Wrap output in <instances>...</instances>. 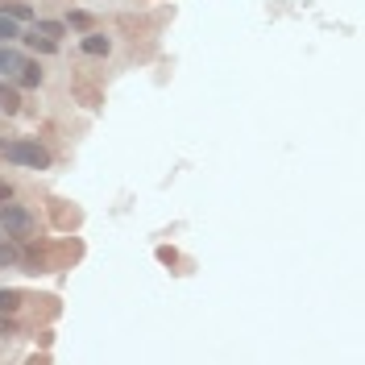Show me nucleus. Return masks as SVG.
<instances>
[{"label": "nucleus", "instance_id": "1", "mask_svg": "<svg viewBox=\"0 0 365 365\" xmlns=\"http://www.w3.org/2000/svg\"><path fill=\"white\" fill-rule=\"evenodd\" d=\"M0 154H4V162H17V166H29V170H46L50 166V154L37 145V141H4L0 145Z\"/></svg>", "mask_w": 365, "mask_h": 365}, {"label": "nucleus", "instance_id": "6", "mask_svg": "<svg viewBox=\"0 0 365 365\" xmlns=\"http://www.w3.org/2000/svg\"><path fill=\"white\" fill-rule=\"evenodd\" d=\"M17 108H21V96H17V87H8V83L0 79V112H8V116H12Z\"/></svg>", "mask_w": 365, "mask_h": 365}, {"label": "nucleus", "instance_id": "13", "mask_svg": "<svg viewBox=\"0 0 365 365\" xmlns=\"http://www.w3.org/2000/svg\"><path fill=\"white\" fill-rule=\"evenodd\" d=\"M12 262H17V249H12V245H0V270L12 266Z\"/></svg>", "mask_w": 365, "mask_h": 365}, {"label": "nucleus", "instance_id": "5", "mask_svg": "<svg viewBox=\"0 0 365 365\" xmlns=\"http://www.w3.org/2000/svg\"><path fill=\"white\" fill-rule=\"evenodd\" d=\"M0 12H4V17H12V21H29V17H33V8H29V4H21V0H0Z\"/></svg>", "mask_w": 365, "mask_h": 365}, {"label": "nucleus", "instance_id": "3", "mask_svg": "<svg viewBox=\"0 0 365 365\" xmlns=\"http://www.w3.org/2000/svg\"><path fill=\"white\" fill-rule=\"evenodd\" d=\"M108 50H112V37H104V33H96V29L83 37V54H91V58H104Z\"/></svg>", "mask_w": 365, "mask_h": 365}, {"label": "nucleus", "instance_id": "14", "mask_svg": "<svg viewBox=\"0 0 365 365\" xmlns=\"http://www.w3.org/2000/svg\"><path fill=\"white\" fill-rule=\"evenodd\" d=\"M4 199H12V187H8V183H0V204H4Z\"/></svg>", "mask_w": 365, "mask_h": 365}, {"label": "nucleus", "instance_id": "11", "mask_svg": "<svg viewBox=\"0 0 365 365\" xmlns=\"http://www.w3.org/2000/svg\"><path fill=\"white\" fill-rule=\"evenodd\" d=\"M17 308H21V295H17V291H0V316H4V312L12 316Z\"/></svg>", "mask_w": 365, "mask_h": 365}, {"label": "nucleus", "instance_id": "4", "mask_svg": "<svg viewBox=\"0 0 365 365\" xmlns=\"http://www.w3.org/2000/svg\"><path fill=\"white\" fill-rule=\"evenodd\" d=\"M25 62V54H17L12 46H0V75H17Z\"/></svg>", "mask_w": 365, "mask_h": 365}, {"label": "nucleus", "instance_id": "10", "mask_svg": "<svg viewBox=\"0 0 365 365\" xmlns=\"http://www.w3.org/2000/svg\"><path fill=\"white\" fill-rule=\"evenodd\" d=\"M33 29H37V33H42V37H54V42H58V37H62V33H66V25H58V21H37V25H33Z\"/></svg>", "mask_w": 365, "mask_h": 365}, {"label": "nucleus", "instance_id": "2", "mask_svg": "<svg viewBox=\"0 0 365 365\" xmlns=\"http://www.w3.org/2000/svg\"><path fill=\"white\" fill-rule=\"evenodd\" d=\"M0 229L8 233V237H29L33 233V216L21 208V204H0Z\"/></svg>", "mask_w": 365, "mask_h": 365}, {"label": "nucleus", "instance_id": "9", "mask_svg": "<svg viewBox=\"0 0 365 365\" xmlns=\"http://www.w3.org/2000/svg\"><path fill=\"white\" fill-rule=\"evenodd\" d=\"M25 42H29V46H33V50H42V54H54V50H58V42H54V37H42V33H37V29H33V33H29V37H25Z\"/></svg>", "mask_w": 365, "mask_h": 365}, {"label": "nucleus", "instance_id": "12", "mask_svg": "<svg viewBox=\"0 0 365 365\" xmlns=\"http://www.w3.org/2000/svg\"><path fill=\"white\" fill-rule=\"evenodd\" d=\"M66 25H71V29H87V25H91V17H87V12H71V17H66Z\"/></svg>", "mask_w": 365, "mask_h": 365}, {"label": "nucleus", "instance_id": "7", "mask_svg": "<svg viewBox=\"0 0 365 365\" xmlns=\"http://www.w3.org/2000/svg\"><path fill=\"white\" fill-rule=\"evenodd\" d=\"M17 79H21L25 87H37V83H42V66L25 58V62H21V71H17Z\"/></svg>", "mask_w": 365, "mask_h": 365}, {"label": "nucleus", "instance_id": "8", "mask_svg": "<svg viewBox=\"0 0 365 365\" xmlns=\"http://www.w3.org/2000/svg\"><path fill=\"white\" fill-rule=\"evenodd\" d=\"M17 37H21V29H17V21L0 12V46H8V42H17Z\"/></svg>", "mask_w": 365, "mask_h": 365}]
</instances>
